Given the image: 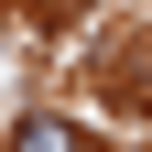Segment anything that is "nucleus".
<instances>
[{"label":"nucleus","mask_w":152,"mask_h":152,"mask_svg":"<svg viewBox=\"0 0 152 152\" xmlns=\"http://www.w3.org/2000/svg\"><path fill=\"white\" fill-rule=\"evenodd\" d=\"M11 152H87V130L65 109H33V120H11Z\"/></svg>","instance_id":"obj_1"}]
</instances>
